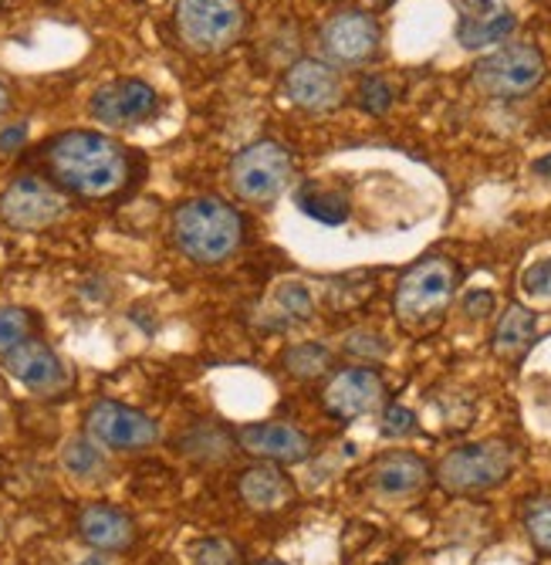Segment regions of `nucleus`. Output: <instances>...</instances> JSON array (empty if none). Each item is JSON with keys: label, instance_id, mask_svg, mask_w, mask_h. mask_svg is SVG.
I'll return each mask as SVG.
<instances>
[{"label": "nucleus", "instance_id": "f257e3e1", "mask_svg": "<svg viewBox=\"0 0 551 565\" xmlns=\"http://www.w3.org/2000/svg\"><path fill=\"white\" fill-rule=\"evenodd\" d=\"M44 173L58 190L82 200H109L129 180V152L98 129H68L41 149Z\"/></svg>", "mask_w": 551, "mask_h": 565}, {"label": "nucleus", "instance_id": "f03ea898", "mask_svg": "<svg viewBox=\"0 0 551 565\" xmlns=\"http://www.w3.org/2000/svg\"><path fill=\"white\" fill-rule=\"evenodd\" d=\"M173 241L196 265H220L240 247L244 221L220 196H193L173 214Z\"/></svg>", "mask_w": 551, "mask_h": 565}, {"label": "nucleus", "instance_id": "7ed1b4c3", "mask_svg": "<svg viewBox=\"0 0 551 565\" xmlns=\"http://www.w3.org/2000/svg\"><path fill=\"white\" fill-rule=\"evenodd\" d=\"M518 465V450L508 440H477L450 450L436 465V484L446 494H480L500 488Z\"/></svg>", "mask_w": 551, "mask_h": 565}, {"label": "nucleus", "instance_id": "20e7f679", "mask_svg": "<svg viewBox=\"0 0 551 565\" xmlns=\"http://www.w3.org/2000/svg\"><path fill=\"white\" fill-rule=\"evenodd\" d=\"M457 268L446 258H423L417 262L396 285L392 308L396 319L407 329H426L433 319L443 316V308L454 298Z\"/></svg>", "mask_w": 551, "mask_h": 565}, {"label": "nucleus", "instance_id": "39448f33", "mask_svg": "<svg viewBox=\"0 0 551 565\" xmlns=\"http://www.w3.org/2000/svg\"><path fill=\"white\" fill-rule=\"evenodd\" d=\"M65 217H68V193L58 190L47 177L24 173L0 190V224L11 231L34 234L62 224Z\"/></svg>", "mask_w": 551, "mask_h": 565}, {"label": "nucleus", "instance_id": "423d86ee", "mask_svg": "<svg viewBox=\"0 0 551 565\" xmlns=\"http://www.w3.org/2000/svg\"><path fill=\"white\" fill-rule=\"evenodd\" d=\"M294 177L291 152L281 142L261 139L240 149L230 163V183L234 193L247 203H271L278 200Z\"/></svg>", "mask_w": 551, "mask_h": 565}, {"label": "nucleus", "instance_id": "0eeeda50", "mask_svg": "<svg viewBox=\"0 0 551 565\" xmlns=\"http://www.w3.org/2000/svg\"><path fill=\"white\" fill-rule=\"evenodd\" d=\"M85 434L102 447L116 454H139L156 447L163 430L160 424L142 414L136 406H126L119 399H98L85 409Z\"/></svg>", "mask_w": 551, "mask_h": 565}, {"label": "nucleus", "instance_id": "6e6552de", "mask_svg": "<svg viewBox=\"0 0 551 565\" xmlns=\"http://www.w3.org/2000/svg\"><path fill=\"white\" fill-rule=\"evenodd\" d=\"M544 72L534 44H505L474 65V85L487 98H521L544 82Z\"/></svg>", "mask_w": 551, "mask_h": 565}, {"label": "nucleus", "instance_id": "1a4fd4ad", "mask_svg": "<svg viewBox=\"0 0 551 565\" xmlns=\"http://www.w3.org/2000/svg\"><path fill=\"white\" fill-rule=\"evenodd\" d=\"M176 31L186 47L199 55H217L244 31L237 0H176Z\"/></svg>", "mask_w": 551, "mask_h": 565}, {"label": "nucleus", "instance_id": "9d476101", "mask_svg": "<svg viewBox=\"0 0 551 565\" xmlns=\"http://www.w3.org/2000/svg\"><path fill=\"white\" fill-rule=\"evenodd\" d=\"M160 113V92L142 78H112L88 95V116L106 129H132Z\"/></svg>", "mask_w": 551, "mask_h": 565}, {"label": "nucleus", "instance_id": "9b49d317", "mask_svg": "<svg viewBox=\"0 0 551 565\" xmlns=\"http://www.w3.org/2000/svg\"><path fill=\"white\" fill-rule=\"evenodd\" d=\"M4 373L34 396H58L72 383L65 359L44 339H34V335L4 355Z\"/></svg>", "mask_w": 551, "mask_h": 565}, {"label": "nucleus", "instance_id": "f8f14e48", "mask_svg": "<svg viewBox=\"0 0 551 565\" xmlns=\"http://www.w3.org/2000/svg\"><path fill=\"white\" fill-rule=\"evenodd\" d=\"M322 51L338 68H359L376 58L379 24L366 11H338L322 28Z\"/></svg>", "mask_w": 551, "mask_h": 565}, {"label": "nucleus", "instance_id": "ddd939ff", "mask_svg": "<svg viewBox=\"0 0 551 565\" xmlns=\"http://www.w3.org/2000/svg\"><path fill=\"white\" fill-rule=\"evenodd\" d=\"M382 399H386V383L369 366H353V370L335 373L322 393V403L335 420L369 417L382 406Z\"/></svg>", "mask_w": 551, "mask_h": 565}, {"label": "nucleus", "instance_id": "4468645a", "mask_svg": "<svg viewBox=\"0 0 551 565\" xmlns=\"http://www.w3.org/2000/svg\"><path fill=\"white\" fill-rule=\"evenodd\" d=\"M430 484V465L410 450L382 454L369 471V491L379 501H410Z\"/></svg>", "mask_w": 551, "mask_h": 565}, {"label": "nucleus", "instance_id": "2eb2a0df", "mask_svg": "<svg viewBox=\"0 0 551 565\" xmlns=\"http://www.w3.org/2000/svg\"><path fill=\"white\" fill-rule=\"evenodd\" d=\"M284 95L305 113H332L342 102V78L332 65L302 58L284 75Z\"/></svg>", "mask_w": 551, "mask_h": 565}, {"label": "nucleus", "instance_id": "dca6fc26", "mask_svg": "<svg viewBox=\"0 0 551 565\" xmlns=\"http://www.w3.org/2000/svg\"><path fill=\"white\" fill-rule=\"evenodd\" d=\"M237 444L264 460V465H298V460L312 457V437L291 424H247L237 434Z\"/></svg>", "mask_w": 551, "mask_h": 565}, {"label": "nucleus", "instance_id": "f3484780", "mask_svg": "<svg viewBox=\"0 0 551 565\" xmlns=\"http://www.w3.org/2000/svg\"><path fill=\"white\" fill-rule=\"evenodd\" d=\"M515 28H518V14L505 0H461L457 41L467 51H480V47L508 41Z\"/></svg>", "mask_w": 551, "mask_h": 565}, {"label": "nucleus", "instance_id": "a211bd4d", "mask_svg": "<svg viewBox=\"0 0 551 565\" xmlns=\"http://www.w3.org/2000/svg\"><path fill=\"white\" fill-rule=\"evenodd\" d=\"M78 539L95 552H126L136 545V522L116 504H85L75 519Z\"/></svg>", "mask_w": 551, "mask_h": 565}, {"label": "nucleus", "instance_id": "6ab92c4d", "mask_svg": "<svg viewBox=\"0 0 551 565\" xmlns=\"http://www.w3.org/2000/svg\"><path fill=\"white\" fill-rule=\"evenodd\" d=\"M237 494L250 511H281L294 501V484L278 465H255L247 468L237 481Z\"/></svg>", "mask_w": 551, "mask_h": 565}, {"label": "nucleus", "instance_id": "aec40b11", "mask_svg": "<svg viewBox=\"0 0 551 565\" xmlns=\"http://www.w3.org/2000/svg\"><path fill=\"white\" fill-rule=\"evenodd\" d=\"M534 332H538L534 312H528L521 305H511L494 329V355L508 359V363H518V359L531 349Z\"/></svg>", "mask_w": 551, "mask_h": 565}, {"label": "nucleus", "instance_id": "412c9836", "mask_svg": "<svg viewBox=\"0 0 551 565\" xmlns=\"http://www.w3.org/2000/svg\"><path fill=\"white\" fill-rule=\"evenodd\" d=\"M62 468L75 478V481H102L106 471H109V460H106V450L98 447L88 434H78V437H68L65 447H62Z\"/></svg>", "mask_w": 551, "mask_h": 565}, {"label": "nucleus", "instance_id": "4be33fe9", "mask_svg": "<svg viewBox=\"0 0 551 565\" xmlns=\"http://www.w3.org/2000/svg\"><path fill=\"white\" fill-rule=\"evenodd\" d=\"M328 366H332V352L325 345H315V342L291 345L284 352V370L294 380H318L328 373Z\"/></svg>", "mask_w": 551, "mask_h": 565}, {"label": "nucleus", "instance_id": "5701e85b", "mask_svg": "<svg viewBox=\"0 0 551 565\" xmlns=\"http://www.w3.org/2000/svg\"><path fill=\"white\" fill-rule=\"evenodd\" d=\"M298 203H302V211L309 217H315L318 224H345L348 221V200L335 190H305L302 196H298Z\"/></svg>", "mask_w": 551, "mask_h": 565}, {"label": "nucleus", "instance_id": "b1692460", "mask_svg": "<svg viewBox=\"0 0 551 565\" xmlns=\"http://www.w3.org/2000/svg\"><path fill=\"white\" fill-rule=\"evenodd\" d=\"M34 335V316L31 308L21 305H0V355H8L21 342Z\"/></svg>", "mask_w": 551, "mask_h": 565}, {"label": "nucleus", "instance_id": "393cba45", "mask_svg": "<svg viewBox=\"0 0 551 565\" xmlns=\"http://www.w3.org/2000/svg\"><path fill=\"white\" fill-rule=\"evenodd\" d=\"M274 301H278L281 316H284L288 322H305V319H312V312H315L312 291H309L302 281H281L278 291H274Z\"/></svg>", "mask_w": 551, "mask_h": 565}, {"label": "nucleus", "instance_id": "a878e982", "mask_svg": "<svg viewBox=\"0 0 551 565\" xmlns=\"http://www.w3.org/2000/svg\"><path fill=\"white\" fill-rule=\"evenodd\" d=\"M525 532L534 548L551 555V498H534L525 508Z\"/></svg>", "mask_w": 551, "mask_h": 565}, {"label": "nucleus", "instance_id": "bb28decb", "mask_svg": "<svg viewBox=\"0 0 551 565\" xmlns=\"http://www.w3.org/2000/svg\"><path fill=\"white\" fill-rule=\"evenodd\" d=\"M193 565H244V555L227 539H204L193 548Z\"/></svg>", "mask_w": 551, "mask_h": 565}, {"label": "nucleus", "instance_id": "cd10ccee", "mask_svg": "<svg viewBox=\"0 0 551 565\" xmlns=\"http://www.w3.org/2000/svg\"><path fill=\"white\" fill-rule=\"evenodd\" d=\"M359 109L363 113H369V116H382V113H389V106H392V85L386 82V78H379V75H369L363 85H359Z\"/></svg>", "mask_w": 551, "mask_h": 565}, {"label": "nucleus", "instance_id": "c85d7f7f", "mask_svg": "<svg viewBox=\"0 0 551 565\" xmlns=\"http://www.w3.org/2000/svg\"><path fill=\"white\" fill-rule=\"evenodd\" d=\"M521 291L534 301H551V258H541V262L525 268Z\"/></svg>", "mask_w": 551, "mask_h": 565}, {"label": "nucleus", "instance_id": "c756f323", "mask_svg": "<svg viewBox=\"0 0 551 565\" xmlns=\"http://www.w3.org/2000/svg\"><path fill=\"white\" fill-rule=\"evenodd\" d=\"M379 430L389 440H403V437L417 434V414H413V409H407V406H389L386 414H382V427Z\"/></svg>", "mask_w": 551, "mask_h": 565}, {"label": "nucleus", "instance_id": "7c9ffc66", "mask_svg": "<svg viewBox=\"0 0 551 565\" xmlns=\"http://www.w3.org/2000/svg\"><path fill=\"white\" fill-rule=\"evenodd\" d=\"M345 352L363 355V359H379V355H386V342L372 332H353L345 339Z\"/></svg>", "mask_w": 551, "mask_h": 565}, {"label": "nucleus", "instance_id": "2f4dec72", "mask_svg": "<svg viewBox=\"0 0 551 565\" xmlns=\"http://www.w3.org/2000/svg\"><path fill=\"white\" fill-rule=\"evenodd\" d=\"M494 308V295L490 291H471L467 298H464V312L471 316V319H484L487 312Z\"/></svg>", "mask_w": 551, "mask_h": 565}, {"label": "nucleus", "instance_id": "473e14b6", "mask_svg": "<svg viewBox=\"0 0 551 565\" xmlns=\"http://www.w3.org/2000/svg\"><path fill=\"white\" fill-rule=\"evenodd\" d=\"M24 139H28V126L24 122H14V126H8L4 132H0V152H18L21 146H24Z\"/></svg>", "mask_w": 551, "mask_h": 565}, {"label": "nucleus", "instance_id": "72a5a7b5", "mask_svg": "<svg viewBox=\"0 0 551 565\" xmlns=\"http://www.w3.org/2000/svg\"><path fill=\"white\" fill-rule=\"evenodd\" d=\"M11 113V88L4 85V78H0V119H4Z\"/></svg>", "mask_w": 551, "mask_h": 565}, {"label": "nucleus", "instance_id": "f704fd0d", "mask_svg": "<svg viewBox=\"0 0 551 565\" xmlns=\"http://www.w3.org/2000/svg\"><path fill=\"white\" fill-rule=\"evenodd\" d=\"M534 173H541V177H551V152H548V157H541V160L534 163Z\"/></svg>", "mask_w": 551, "mask_h": 565}, {"label": "nucleus", "instance_id": "c9c22d12", "mask_svg": "<svg viewBox=\"0 0 551 565\" xmlns=\"http://www.w3.org/2000/svg\"><path fill=\"white\" fill-rule=\"evenodd\" d=\"M75 565H106V558H102V555H88V558H82V562H75Z\"/></svg>", "mask_w": 551, "mask_h": 565}, {"label": "nucleus", "instance_id": "e433bc0d", "mask_svg": "<svg viewBox=\"0 0 551 565\" xmlns=\"http://www.w3.org/2000/svg\"><path fill=\"white\" fill-rule=\"evenodd\" d=\"M255 565H284V562H278V558H261V562H255Z\"/></svg>", "mask_w": 551, "mask_h": 565}, {"label": "nucleus", "instance_id": "4c0bfd02", "mask_svg": "<svg viewBox=\"0 0 551 565\" xmlns=\"http://www.w3.org/2000/svg\"><path fill=\"white\" fill-rule=\"evenodd\" d=\"M0 4H4V0H0Z\"/></svg>", "mask_w": 551, "mask_h": 565}]
</instances>
